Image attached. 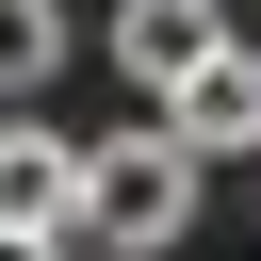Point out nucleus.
Returning a JSON list of instances; mask_svg holds the SVG:
<instances>
[{"label":"nucleus","mask_w":261,"mask_h":261,"mask_svg":"<svg viewBox=\"0 0 261 261\" xmlns=\"http://www.w3.org/2000/svg\"><path fill=\"white\" fill-rule=\"evenodd\" d=\"M114 261H179V245H114Z\"/></svg>","instance_id":"0eeeda50"},{"label":"nucleus","mask_w":261,"mask_h":261,"mask_svg":"<svg viewBox=\"0 0 261 261\" xmlns=\"http://www.w3.org/2000/svg\"><path fill=\"white\" fill-rule=\"evenodd\" d=\"M0 261H65V228H0Z\"/></svg>","instance_id":"423d86ee"},{"label":"nucleus","mask_w":261,"mask_h":261,"mask_svg":"<svg viewBox=\"0 0 261 261\" xmlns=\"http://www.w3.org/2000/svg\"><path fill=\"white\" fill-rule=\"evenodd\" d=\"M147 114H163L196 163H261V49H212V65H196V82H163Z\"/></svg>","instance_id":"f03ea898"},{"label":"nucleus","mask_w":261,"mask_h":261,"mask_svg":"<svg viewBox=\"0 0 261 261\" xmlns=\"http://www.w3.org/2000/svg\"><path fill=\"white\" fill-rule=\"evenodd\" d=\"M49 65H65V0H0V114H16Z\"/></svg>","instance_id":"39448f33"},{"label":"nucleus","mask_w":261,"mask_h":261,"mask_svg":"<svg viewBox=\"0 0 261 261\" xmlns=\"http://www.w3.org/2000/svg\"><path fill=\"white\" fill-rule=\"evenodd\" d=\"M179 212H196V147H179L163 114L82 147V228H98V245H179Z\"/></svg>","instance_id":"f257e3e1"},{"label":"nucleus","mask_w":261,"mask_h":261,"mask_svg":"<svg viewBox=\"0 0 261 261\" xmlns=\"http://www.w3.org/2000/svg\"><path fill=\"white\" fill-rule=\"evenodd\" d=\"M212 49H228V16H212V0H114V65H130L147 98H163V82H196Z\"/></svg>","instance_id":"20e7f679"},{"label":"nucleus","mask_w":261,"mask_h":261,"mask_svg":"<svg viewBox=\"0 0 261 261\" xmlns=\"http://www.w3.org/2000/svg\"><path fill=\"white\" fill-rule=\"evenodd\" d=\"M0 228H82V147L33 130V98L0 114Z\"/></svg>","instance_id":"7ed1b4c3"}]
</instances>
